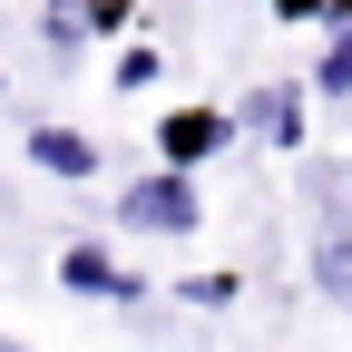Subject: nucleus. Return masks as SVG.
<instances>
[{
	"mask_svg": "<svg viewBox=\"0 0 352 352\" xmlns=\"http://www.w3.org/2000/svg\"><path fill=\"white\" fill-rule=\"evenodd\" d=\"M314 88L323 98H352V30H333V50L314 59Z\"/></svg>",
	"mask_w": 352,
	"mask_h": 352,
	"instance_id": "7",
	"label": "nucleus"
},
{
	"mask_svg": "<svg viewBox=\"0 0 352 352\" xmlns=\"http://www.w3.org/2000/svg\"><path fill=\"white\" fill-rule=\"evenodd\" d=\"M30 166L88 186V176H98V138H78V127H30Z\"/></svg>",
	"mask_w": 352,
	"mask_h": 352,
	"instance_id": "4",
	"label": "nucleus"
},
{
	"mask_svg": "<svg viewBox=\"0 0 352 352\" xmlns=\"http://www.w3.org/2000/svg\"><path fill=\"white\" fill-rule=\"evenodd\" d=\"M118 88H157V50H127L118 59Z\"/></svg>",
	"mask_w": 352,
	"mask_h": 352,
	"instance_id": "10",
	"label": "nucleus"
},
{
	"mask_svg": "<svg viewBox=\"0 0 352 352\" xmlns=\"http://www.w3.org/2000/svg\"><path fill=\"white\" fill-rule=\"evenodd\" d=\"M226 138H235V118H226V108H166V127H157V157L186 176V166H206Z\"/></svg>",
	"mask_w": 352,
	"mask_h": 352,
	"instance_id": "3",
	"label": "nucleus"
},
{
	"mask_svg": "<svg viewBox=\"0 0 352 352\" xmlns=\"http://www.w3.org/2000/svg\"><path fill=\"white\" fill-rule=\"evenodd\" d=\"M50 39H59V50H78V39H88V10H78V0H50Z\"/></svg>",
	"mask_w": 352,
	"mask_h": 352,
	"instance_id": "9",
	"label": "nucleus"
},
{
	"mask_svg": "<svg viewBox=\"0 0 352 352\" xmlns=\"http://www.w3.org/2000/svg\"><path fill=\"white\" fill-rule=\"evenodd\" d=\"M314 294L323 303H352V215H333V226L314 235Z\"/></svg>",
	"mask_w": 352,
	"mask_h": 352,
	"instance_id": "6",
	"label": "nucleus"
},
{
	"mask_svg": "<svg viewBox=\"0 0 352 352\" xmlns=\"http://www.w3.org/2000/svg\"><path fill=\"white\" fill-rule=\"evenodd\" d=\"M235 127H254L264 147H303V98H294V88H254Z\"/></svg>",
	"mask_w": 352,
	"mask_h": 352,
	"instance_id": "5",
	"label": "nucleus"
},
{
	"mask_svg": "<svg viewBox=\"0 0 352 352\" xmlns=\"http://www.w3.org/2000/svg\"><path fill=\"white\" fill-rule=\"evenodd\" d=\"M274 10H284V20H323V0H274Z\"/></svg>",
	"mask_w": 352,
	"mask_h": 352,
	"instance_id": "11",
	"label": "nucleus"
},
{
	"mask_svg": "<svg viewBox=\"0 0 352 352\" xmlns=\"http://www.w3.org/2000/svg\"><path fill=\"white\" fill-rule=\"evenodd\" d=\"M118 226H127V235H196L206 206H196V186H186L176 166H157V176H138V186L118 196Z\"/></svg>",
	"mask_w": 352,
	"mask_h": 352,
	"instance_id": "1",
	"label": "nucleus"
},
{
	"mask_svg": "<svg viewBox=\"0 0 352 352\" xmlns=\"http://www.w3.org/2000/svg\"><path fill=\"white\" fill-rule=\"evenodd\" d=\"M176 294H186V303H196V314H226V303L245 294V274H186V284H176Z\"/></svg>",
	"mask_w": 352,
	"mask_h": 352,
	"instance_id": "8",
	"label": "nucleus"
},
{
	"mask_svg": "<svg viewBox=\"0 0 352 352\" xmlns=\"http://www.w3.org/2000/svg\"><path fill=\"white\" fill-rule=\"evenodd\" d=\"M59 284H69L78 303H138V294H157L147 274H127L108 245H59Z\"/></svg>",
	"mask_w": 352,
	"mask_h": 352,
	"instance_id": "2",
	"label": "nucleus"
},
{
	"mask_svg": "<svg viewBox=\"0 0 352 352\" xmlns=\"http://www.w3.org/2000/svg\"><path fill=\"white\" fill-rule=\"evenodd\" d=\"M0 352H20V342H10V333H0Z\"/></svg>",
	"mask_w": 352,
	"mask_h": 352,
	"instance_id": "12",
	"label": "nucleus"
}]
</instances>
